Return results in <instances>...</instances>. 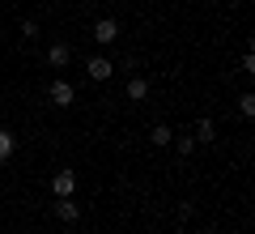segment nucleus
Returning a JSON list of instances; mask_svg holds the SVG:
<instances>
[{
    "label": "nucleus",
    "mask_w": 255,
    "mask_h": 234,
    "mask_svg": "<svg viewBox=\"0 0 255 234\" xmlns=\"http://www.w3.org/2000/svg\"><path fill=\"white\" fill-rule=\"evenodd\" d=\"M51 192H55V200L73 196V192H77V175H73V171H55V175H51Z\"/></svg>",
    "instance_id": "obj_1"
},
{
    "label": "nucleus",
    "mask_w": 255,
    "mask_h": 234,
    "mask_svg": "<svg viewBox=\"0 0 255 234\" xmlns=\"http://www.w3.org/2000/svg\"><path fill=\"white\" fill-rule=\"evenodd\" d=\"M47 94H51L55 107H73V98H77V90L64 81V77H60V81H51V90H47Z\"/></svg>",
    "instance_id": "obj_2"
},
{
    "label": "nucleus",
    "mask_w": 255,
    "mask_h": 234,
    "mask_svg": "<svg viewBox=\"0 0 255 234\" xmlns=\"http://www.w3.org/2000/svg\"><path fill=\"white\" fill-rule=\"evenodd\" d=\"M85 72H90V81H107L111 72H115V64H111V60H102V55H90Z\"/></svg>",
    "instance_id": "obj_3"
},
{
    "label": "nucleus",
    "mask_w": 255,
    "mask_h": 234,
    "mask_svg": "<svg viewBox=\"0 0 255 234\" xmlns=\"http://www.w3.org/2000/svg\"><path fill=\"white\" fill-rule=\"evenodd\" d=\"M94 38H98V43H115V38H119V26H115L111 17H102L98 26H94Z\"/></svg>",
    "instance_id": "obj_4"
},
{
    "label": "nucleus",
    "mask_w": 255,
    "mask_h": 234,
    "mask_svg": "<svg viewBox=\"0 0 255 234\" xmlns=\"http://www.w3.org/2000/svg\"><path fill=\"white\" fill-rule=\"evenodd\" d=\"M55 213H60V222H77V217H81V209L73 205V196H64L60 205H55Z\"/></svg>",
    "instance_id": "obj_5"
},
{
    "label": "nucleus",
    "mask_w": 255,
    "mask_h": 234,
    "mask_svg": "<svg viewBox=\"0 0 255 234\" xmlns=\"http://www.w3.org/2000/svg\"><path fill=\"white\" fill-rule=\"evenodd\" d=\"M145 94H149V81H145V77H132V81H128V98H145Z\"/></svg>",
    "instance_id": "obj_6"
},
{
    "label": "nucleus",
    "mask_w": 255,
    "mask_h": 234,
    "mask_svg": "<svg viewBox=\"0 0 255 234\" xmlns=\"http://www.w3.org/2000/svg\"><path fill=\"white\" fill-rule=\"evenodd\" d=\"M47 60H51L55 68H64V64H68V47H64V43H55L51 51H47Z\"/></svg>",
    "instance_id": "obj_7"
},
{
    "label": "nucleus",
    "mask_w": 255,
    "mask_h": 234,
    "mask_svg": "<svg viewBox=\"0 0 255 234\" xmlns=\"http://www.w3.org/2000/svg\"><path fill=\"white\" fill-rule=\"evenodd\" d=\"M149 141H153V145H170V141H174V132H170L166 124H157L153 132H149Z\"/></svg>",
    "instance_id": "obj_8"
},
{
    "label": "nucleus",
    "mask_w": 255,
    "mask_h": 234,
    "mask_svg": "<svg viewBox=\"0 0 255 234\" xmlns=\"http://www.w3.org/2000/svg\"><path fill=\"white\" fill-rule=\"evenodd\" d=\"M9 153H13V132H4V128H0V162H4Z\"/></svg>",
    "instance_id": "obj_9"
},
{
    "label": "nucleus",
    "mask_w": 255,
    "mask_h": 234,
    "mask_svg": "<svg viewBox=\"0 0 255 234\" xmlns=\"http://www.w3.org/2000/svg\"><path fill=\"white\" fill-rule=\"evenodd\" d=\"M196 141H213V119H200L196 124Z\"/></svg>",
    "instance_id": "obj_10"
},
{
    "label": "nucleus",
    "mask_w": 255,
    "mask_h": 234,
    "mask_svg": "<svg viewBox=\"0 0 255 234\" xmlns=\"http://www.w3.org/2000/svg\"><path fill=\"white\" fill-rule=\"evenodd\" d=\"M238 111H243V115H255V94H243V98H238Z\"/></svg>",
    "instance_id": "obj_11"
},
{
    "label": "nucleus",
    "mask_w": 255,
    "mask_h": 234,
    "mask_svg": "<svg viewBox=\"0 0 255 234\" xmlns=\"http://www.w3.org/2000/svg\"><path fill=\"white\" fill-rule=\"evenodd\" d=\"M174 145H179V153H191V149H196V136H179Z\"/></svg>",
    "instance_id": "obj_12"
}]
</instances>
